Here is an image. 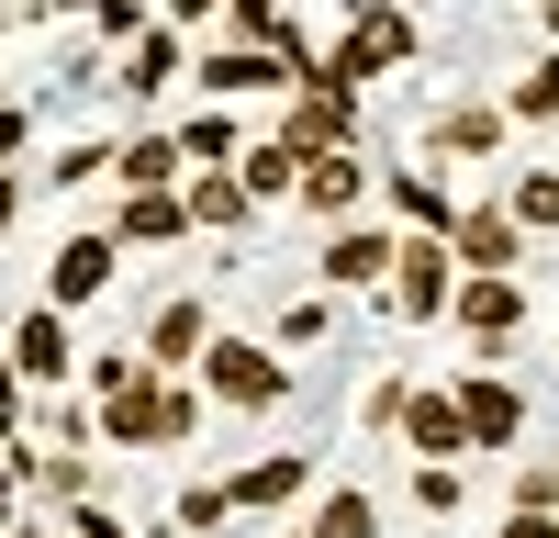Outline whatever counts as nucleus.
<instances>
[{
	"instance_id": "nucleus-37",
	"label": "nucleus",
	"mask_w": 559,
	"mask_h": 538,
	"mask_svg": "<svg viewBox=\"0 0 559 538\" xmlns=\"http://www.w3.org/2000/svg\"><path fill=\"white\" fill-rule=\"evenodd\" d=\"M12 224H23V179H0V236H12Z\"/></svg>"
},
{
	"instance_id": "nucleus-19",
	"label": "nucleus",
	"mask_w": 559,
	"mask_h": 538,
	"mask_svg": "<svg viewBox=\"0 0 559 538\" xmlns=\"http://www.w3.org/2000/svg\"><path fill=\"white\" fill-rule=\"evenodd\" d=\"M179 236H191V202H179V191H123L112 247H179Z\"/></svg>"
},
{
	"instance_id": "nucleus-26",
	"label": "nucleus",
	"mask_w": 559,
	"mask_h": 538,
	"mask_svg": "<svg viewBox=\"0 0 559 538\" xmlns=\"http://www.w3.org/2000/svg\"><path fill=\"white\" fill-rule=\"evenodd\" d=\"M503 124H559V45H548L526 79H503Z\"/></svg>"
},
{
	"instance_id": "nucleus-22",
	"label": "nucleus",
	"mask_w": 559,
	"mask_h": 538,
	"mask_svg": "<svg viewBox=\"0 0 559 538\" xmlns=\"http://www.w3.org/2000/svg\"><path fill=\"white\" fill-rule=\"evenodd\" d=\"M358 202H369V168H358V157H313V168H302V213L358 224Z\"/></svg>"
},
{
	"instance_id": "nucleus-11",
	"label": "nucleus",
	"mask_w": 559,
	"mask_h": 538,
	"mask_svg": "<svg viewBox=\"0 0 559 538\" xmlns=\"http://www.w3.org/2000/svg\"><path fill=\"white\" fill-rule=\"evenodd\" d=\"M112 269H123V247H112V224H102V236H68L57 258H45V303H57V314H79V303H102V292H112Z\"/></svg>"
},
{
	"instance_id": "nucleus-21",
	"label": "nucleus",
	"mask_w": 559,
	"mask_h": 538,
	"mask_svg": "<svg viewBox=\"0 0 559 538\" xmlns=\"http://www.w3.org/2000/svg\"><path fill=\"white\" fill-rule=\"evenodd\" d=\"M381 191H392V213L414 224V236H448V224H459V202H448L437 168H381Z\"/></svg>"
},
{
	"instance_id": "nucleus-28",
	"label": "nucleus",
	"mask_w": 559,
	"mask_h": 538,
	"mask_svg": "<svg viewBox=\"0 0 559 538\" xmlns=\"http://www.w3.org/2000/svg\"><path fill=\"white\" fill-rule=\"evenodd\" d=\"M503 516H559V460H515V505Z\"/></svg>"
},
{
	"instance_id": "nucleus-36",
	"label": "nucleus",
	"mask_w": 559,
	"mask_h": 538,
	"mask_svg": "<svg viewBox=\"0 0 559 538\" xmlns=\"http://www.w3.org/2000/svg\"><path fill=\"white\" fill-rule=\"evenodd\" d=\"M12 493H23V471H12V437H0V527H12Z\"/></svg>"
},
{
	"instance_id": "nucleus-18",
	"label": "nucleus",
	"mask_w": 559,
	"mask_h": 538,
	"mask_svg": "<svg viewBox=\"0 0 559 538\" xmlns=\"http://www.w3.org/2000/svg\"><path fill=\"white\" fill-rule=\"evenodd\" d=\"M179 79H191V45H179V23H157V34L112 68V90H123V102H157V90H179Z\"/></svg>"
},
{
	"instance_id": "nucleus-40",
	"label": "nucleus",
	"mask_w": 559,
	"mask_h": 538,
	"mask_svg": "<svg viewBox=\"0 0 559 538\" xmlns=\"http://www.w3.org/2000/svg\"><path fill=\"white\" fill-rule=\"evenodd\" d=\"M0 538H12V527H0Z\"/></svg>"
},
{
	"instance_id": "nucleus-14",
	"label": "nucleus",
	"mask_w": 559,
	"mask_h": 538,
	"mask_svg": "<svg viewBox=\"0 0 559 538\" xmlns=\"http://www.w3.org/2000/svg\"><path fill=\"white\" fill-rule=\"evenodd\" d=\"M403 448H414V471H459V460H471L459 393H414V404H403Z\"/></svg>"
},
{
	"instance_id": "nucleus-6",
	"label": "nucleus",
	"mask_w": 559,
	"mask_h": 538,
	"mask_svg": "<svg viewBox=\"0 0 559 538\" xmlns=\"http://www.w3.org/2000/svg\"><path fill=\"white\" fill-rule=\"evenodd\" d=\"M134 359H146L157 382H191L202 359H213V303H202V292H168V303L146 314V337H134Z\"/></svg>"
},
{
	"instance_id": "nucleus-9",
	"label": "nucleus",
	"mask_w": 559,
	"mask_h": 538,
	"mask_svg": "<svg viewBox=\"0 0 559 538\" xmlns=\"http://www.w3.org/2000/svg\"><path fill=\"white\" fill-rule=\"evenodd\" d=\"M392 258H403L392 224H336L313 269H324V292H392Z\"/></svg>"
},
{
	"instance_id": "nucleus-38",
	"label": "nucleus",
	"mask_w": 559,
	"mask_h": 538,
	"mask_svg": "<svg viewBox=\"0 0 559 538\" xmlns=\"http://www.w3.org/2000/svg\"><path fill=\"white\" fill-rule=\"evenodd\" d=\"M12 538H68V516H57V527H23V516H12Z\"/></svg>"
},
{
	"instance_id": "nucleus-31",
	"label": "nucleus",
	"mask_w": 559,
	"mask_h": 538,
	"mask_svg": "<svg viewBox=\"0 0 559 538\" xmlns=\"http://www.w3.org/2000/svg\"><path fill=\"white\" fill-rule=\"evenodd\" d=\"M403 404H414V382H381V393H369V416H358V426H369V437H403Z\"/></svg>"
},
{
	"instance_id": "nucleus-29",
	"label": "nucleus",
	"mask_w": 559,
	"mask_h": 538,
	"mask_svg": "<svg viewBox=\"0 0 559 538\" xmlns=\"http://www.w3.org/2000/svg\"><path fill=\"white\" fill-rule=\"evenodd\" d=\"M112 157H123V147H102V134H79V147H68L57 168H45V179H57V191H79V179H112Z\"/></svg>"
},
{
	"instance_id": "nucleus-12",
	"label": "nucleus",
	"mask_w": 559,
	"mask_h": 538,
	"mask_svg": "<svg viewBox=\"0 0 559 538\" xmlns=\"http://www.w3.org/2000/svg\"><path fill=\"white\" fill-rule=\"evenodd\" d=\"M12 371H23V393H57V382L79 371V348H68V314H57V303L12 314Z\"/></svg>"
},
{
	"instance_id": "nucleus-7",
	"label": "nucleus",
	"mask_w": 559,
	"mask_h": 538,
	"mask_svg": "<svg viewBox=\"0 0 559 538\" xmlns=\"http://www.w3.org/2000/svg\"><path fill=\"white\" fill-rule=\"evenodd\" d=\"M381 303L403 314V326H448V303H459V258H448V236H403Z\"/></svg>"
},
{
	"instance_id": "nucleus-20",
	"label": "nucleus",
	"mask_w": 559,
	"mask_h": 538,
	"mask_svg": "<svg viewBox=\"0 0 559 538\" xmlns=\"http://www.w3.org/2000/svg\"><path fill=\"white\" fill-rule=\"evenodd\" d=\"M179 202H191V236H236V224L258 213L236 168H191V191H179Z\"/></svg>"
},
{
	"instance_id": "nucleus-16",
	"label": "nucleus",
	"mask_w": 559,
	"mask_h": 538,
	"mask_svg": "<svg viewBox=\"0 0 559 538\" xmlns=\"http://www.w3.org/2000/svg\"><path fill=\"white\" fill-rule=\"evenodd\" d=\"M302 482H313L302 448H269V460H247L224 493H236V516H280V505H302Z\"/></svg>"
},
{
	"instance_id": "nucleus-24",
	"label": "nucleus",
	"mask_w": 559,
	"mask_h": 538,
	"mask_svg": "<svg viewBox=\"0 0 559 538\" xmlns=\"http://www.w3.org/2000/svg\"><path fill=\"white\" fill-rule=\"evenodd\" d=\"M247 147H258V134L236 113H191V124H179V157H191V168H236Z\"/></svg>"
},
{
	"instance_id": "nucleus-13",
	"label": "nucleus",
	"mask_w": 559,
	"mask_h": 538,
	"mask_svg": "<svg viewBox=\"0 0 559 538\" xmlns=\"http://www.w3.org/2000/svg\"><path fill=\"white\" fill-rule=\"evenodd\" d=\"M459 393V426H471V448H515L526 437V393L503 382V371H471V382H448Z\"/></svg>"
},
{
	"instance_id": "nucleus-5",
	"label": "nucleus",
	"mask_w": 559,
	"mask_h": 538,
	"mask_svg": "<svg viewBox=\"0 0 559 538\" xmlns=\"http://www.w3.org/2000/svg\"><path fill=\"white\" fill-rule=\"evenodd\" d=\"M269 134H280L292 157H358V102H347V90H324V79H302L292 102H280Z\"/></svg>"
},
{
	"instance_id": "nucleus-2",
	"label": "nucleus",
	"mask_w": 559,
	"mask_h": 538,
	"mask_svg": "<svg viewBox=\"0 0 559 538\" xmlns=\"http://www.w3.org/2000/svg\"><path fill=\"white\" fill-rule=\"evenodd\" d=\"M414 45H426V23H414V12H358L336 45H324V90H347V102H358V90L369 79H392V68H414Z\"/></svg>"
},
{
	"instance_id": "nucleus-23",
	"label": "nucleus",
	"mask_w": 559,
	"mask_h": 538,
	"mask_svg": "<svg viewBox=\"0 0 559 538\" xmlns=\"http://www.w3.org/2000/svg\"><path fill=\"white\" fill-rule=\"evenodd\" d=\"M302 168H313V157H292V147H280V134H258V147L236 157L247 202H302Z\"/></svg>"
},
{
	"instance_id": "nucleus-17",
	"label": "nucleus",
	"mask_w": 559,
	"mask_h": 538,
	"mask_svg": "<svg viewBox=\"0 0 559 538\" xmlns=\"http://www.w3.org/2000/svg\"><path fill=\"white\" fill-rule=\"evenodd\" d=\"M123 191H191V157H179V134L146 124V134H123V157H112Z\"/></svg>"
},
{
	"instance_id": "nucleus-10",
	"label": "nucleus",
	"mask_w": 559,
	"mask_h": 538,
	"mask_svg": "<svg viewBox=\"0 0 559 538\" xmlns=\"http://www.w3.org/2000/svg\"><path fill=\"white\" fill-rule=\"evenodd\" d=\"M448 326L471 337L481 359H503L526 337V281H459V303H448Z\"/></svg>"
},
{
	"instance_id": "nucleus-8",
	"label": "nucleus",
	"mask_w": 559,
	"mask_h": 538,
	"mask_svg": "<svg viewBox=\"0 0 559 538\" xmlns=\"http://www.w3.org/2000/svg\"><path fill=\"white\" fill-rule=\"evenodd\" d=\"M448 258H459V281H515V269H526V224L503 213V202H459Z\"/></svg>"
},
{
	"instance_id": "nucleus-4",
	"label": "nucleus",
	"mask_w": 559,
	"mask_h": 538,
	"mask_svg": "<svg viewBox=\"0 0 559 538\" xmlns=\"http://www.w3.org/2000/svg\"><path fill=\"white\" fill-rule=\"evenodd\" d=\"M191 90H202V102L224 113V102H292V90H302V79H292V68H280V57H269V45H236V34H224V45H213V57H191Z\"/></svg>"
},
{
	"instance_id": "nucleus-33",
	"label": "nucleus",
	"mask_w": 559,
	"mask_h": 538,
	"mask_svg": "<svg viewBox=\"0 0 559 538\" xmlns=\"http://www.w3.org/2000/svg\"><path fill=\"white\" fill-rule=\"evenodd\" d=\"M68 538H146V527H123L112 505H79V516H68Z\"/></svg>"
},
{
	"instance_id": "nucleus-39",
	"label": "nucleus",
	"mask_w": 559,
	"mask_h": 538,
	"mask_svg": "<svg viewBox=\"0 0 559 538\" xmlns=\"http://www.w3.org/2000/svg\"><path fill=\"white\" fill-rule=\"evenodd\" d=\"M548 34H559V12H548Z\"/></svg>"
},
{
	"instance_id": "nucleus-27",
	"label": "nucleus",
	"mask_w": 559,
	"mask_h": 538,
	"mask_svg": "<svg viewBox=\"0 0 559 538\" xmlns=\"http://www.w3.org/2000/svg\"><path fill=\"white\" fill-rule=\"evenodd\" d=\"M224 516H236V493H224V482H191V493L168 505V527H157V538H213Z\"/></svg>"
},
{
	"instance_id": "nucleus-25",
	"label": "nucleus",
	"mask_w": 559,
	"mask_h": 538,
	"mask_svg": "<svg viewBox=\"0 0 559 538\" xmlns=\"http://www.w3.org/2000/svg\"><path fill=\"white\" fill-rule=\"evenodd\" d=\"M503 213H515L526 236H559V168H515L503 179Z\"/></svg>"
},
{
	"instance_id": "nucleus-35",
	"label": "nucleus",
	"mask_w": 559,
	"mask_h": 538,
	"mask_svg": "<svg viewBox=\"0 0 559 538\" xmlns=\"http://www.w3.org/2000/svg\"><path fill=\"white\" fill-rule=\"evenodd\" d=\"M492 538H559V516H503Z\"/></svg>"
},
{
	"instance_id": "nucleus-30",
	"label": "nucleus",
	"mask_w": 559,
	"mask_h": 538,
	"mask_svg": "<svg viewBox=\"0 0 559 538\" xmlns=\"http://www.w3.org/2000/svg\"><path fill=\"white\" fill-rule=\"evenodd\" d=\"M324 326H336V292H313V303H292V314H280V348H313Z\"/></svg>"
},
{
	"instance_id": "nucleus-1",
	"label": "nucleus",
	"mask_w": 559,
	"mask_h": 538,
	"mask_svg": "<svg viewBox=\"0 0 559 538\" xmlns=\"http://www.w3.org/2000/svg\"><path fill=\"white\" fill-rule=\"evenodd\" d=\"M202 437V382H123L102 404V448H134V460H157V448H191Z\"/></svg>"
},
{
	"instance_id": "nucleus-15",
	"label": "nucleus",
	"mask_w": 559,
	"mask_h": 538,
	"mask_svg": "<svg viewBox=\"0 0 559 538\" xmlns=\"http://www.w3.org/2000/svg\"><path fill=\"white\" fill-rule=\"evenodd\" d=\"M503 102H448V113H426V157H503Z\"/></svg>"
},
{
	"instance_id": "nucleus-32",
	"label": "nucleus",
	"mask_w": 559,
	"mask_h": 538,
	"mask_svg": "<svg viewBox=\"0 0 559 538\" xmlns=\"http://www.w3.org/2000/svg\"><path fill=\"white\" fill-rule=\"evenodd\" d=\"M414 505H426V516H459V471H414Z\"/></svg>"
},
{
	"instance_id": "nucleus-3",
	"label": "nucleus",
	"mask_w": 559,
	"mask_h": 538,
	"mask_svg": "<svg viewBox=\"0 0 559 538\" xmlns=\"http://www.w3.org/2000/svg\"><path fill=\"white\" fill-rule=\"evenodd\" d=\"M202 404L269 416V404H292V359H280L269 337H213V359H202Z\"/></svg>"
},
{
	"instance_id": "nucleus-34",
	"label": "nucleus",
	"mask_w": 559,
	"mask_h": 538,
	"mask_svg": "<svg viewBox=\"0 0 559 538\" xmlns=\"http://www.w3.org/2000/svg\"><path fill=\"white\" fill-rule=\"evenodd\" d=\"M23 134H34V124H23V102H0V179H12V157H23Z\"/></svg>"
}]
</instances>
